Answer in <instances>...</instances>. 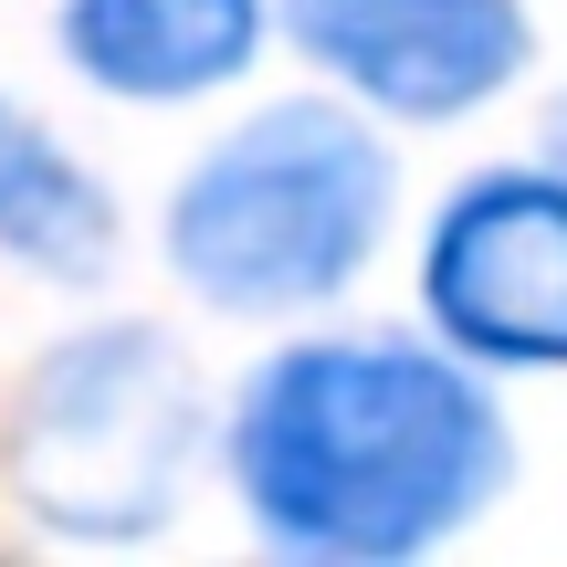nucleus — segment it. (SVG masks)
Returning a JSON list of instances; mask_svg holds the SVG:
<instances>
[{"mask_svg":"<svg viewBox=\"0 0 567 567\" xmlns=\"http://www.w3.org/2000/svg\"><path fill=\"white\" fill-rule=\"evenodd\" d=\"M505 484L484 389L410 347H305L252 379L243 494L284 547L410 557Z\"/></svg>","mask_w":567,"mask_h":567,"instance_id":"nucleus-1","label":"nucleus"},{"mask_svg":"<svg viewBox=\"0 0 567 567\" xmlns=\"http://www.w3.org/2000/svg\"><path fill=\"white\" fill-rule=\"evenodd\" d=\"M389 221V158L368 126L326 105H274L264 126L221 147L168 210V264L231 316L264 305H316L368 264Z\"/></svg>","mask_w":567,"mask_h":567,"instance_id":"nucleus-2","label":"nucleus"},{"mask_svg":"<svg viewBox=\"0 0 567 567\" xmlns=\"http://www.w3.org/2000/svg\"><path fill=\"white\" fill-rule=\"evenodd\" d=\"M189 452V389L158 337H105L42 368L21 410V494L84 536L147 526Z\"/></svg>","mask_w":567,"mask_h":567,"instance_id":"nucleus-3","label":"nucleus"},{"mask_svg":"<svg viewBox=\"0 0 567 567\" xmlns=\"http://www.w3.org/2000/svg\"><path fill=\"white\" fill-rule=\"evenodd\" d=\"M431 316L473 358L567 368V189L484 179L473 200H452L431 243Z\"/></svg>","mask_w":567,"mask_h":567,"instance_id":"nucleus-4","label":"nucleus"},{"mask_svg":"<svg viewBox=\"0 0 567 567\" xmlns=\"http://www.w3.org/2000/svg\"><path fill=\"white\" fill-rule=\"evenodd\" d=\"M295 32L400 116H463L526 63L515 0H295Z\"/></svg>","mask_w":567,"mask_h":567,"instance_id":"nucleus-5","label":"nucleus"},{"mask_svg":"<svg viewBox=\"0 0 567 567\" xmlns=\"http://www.w3.org/2000/svg\"><path fill=\"white\" fill-rule=\"evenodd\" d=\"M252 32H264L252 0H74L63 11L74 63L116 95H200L243 74Z\"/></svg>","mask_w":567,"mask_h":567,"instance_id":"nucleus-6","label":"nucleus"},{"mask_svg":"<svg viewBox=\"0 0 567 567\" xmlns=\"http://www.w3.org/2000/svg\"><path fill=\"white\" fill-rule=\"evenodd\" d=\"M0 243H11L21 264L63 274V284L105 274V252H116V210H105V189L84 179L42 126H21L11 105H0Z\"/></svg>","mask_w":567,"mask_h":567,"instance_id":"nucleus-7","label":"nucleus"},{"mask_svg":"<svg viewBox=\"0 0 567 567\" xmlns=\"http://www.w3.org/2000/svg\"><path fill=\"white\" fill-rule=\"evenodd\" d=\"M557 137H567V126H557Z\"/></svg>","mask_w":567,"mask_h":567,"instance_id":"nucleus-8","label":"nucleus"}]
</instances>
